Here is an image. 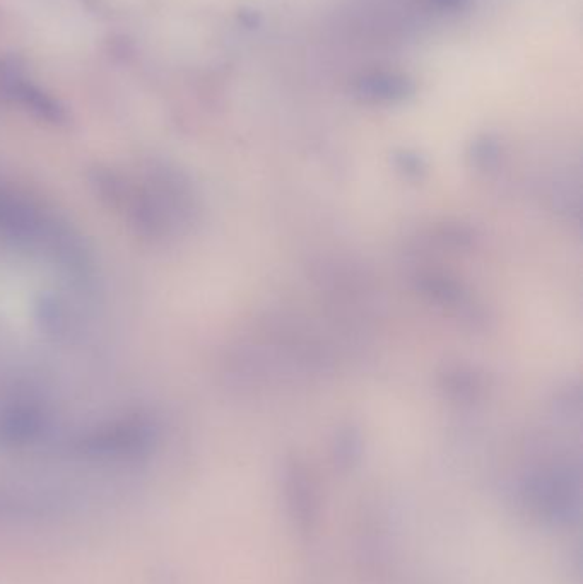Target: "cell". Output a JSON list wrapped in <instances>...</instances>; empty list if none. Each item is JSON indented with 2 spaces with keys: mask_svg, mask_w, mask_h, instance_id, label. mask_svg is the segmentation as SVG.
Returning a JSON list of instances; mask_svg holds the SVG:
<instances>
[{
  "mask_svg": "<svg viewBox=\"0 0 583 584\" xmlns=\"http://www.w3.org/2000/svg\"><path fill=\"white\" fill-rule=\"evenodd\" d=\"M194 190L189 178L168 166H153L141 176L118 173L108 209L129 222L144 240H171L194 219Z\"/></svg>",
  "mask_w": 583,
  "mask_h": 584,
  "instance_id": "obj_1",
  "label": "cell"
},
{
  "mask_svg": "<svg viewBox=\"0 0 583 584\" xmlns=\"http://www.w3.org/2000/svg\"><path fill=\"white\" fill-rule=\"evenodd\" d=\"M0 240L19 250L45 253L72 275L91 269L83 236L28 193L9 185H0Z\"/></svg>",
  "mask_w": 583,
  "mask_h": 584,
  "instance_id": "obj_2",
  "label": "cell"
},
{
  "mask_svg": "<svg viewBox=\"0 0 583 584\" xmlns=\"http://www.w3.org/2000/svg\"><path fill=\"white\" fill-rule=\"evenodd\" d=\"M153 424L141 414L125 415L96 427L86 439V446L98 453L130 455L146 450L153 441Z\"/></svg>",
  "mask_w": 583,
  "mask_h": 584,
  "instance_id": "obj_3",
  "label": "cell"
},
{
  "mask_svg": "<svg viewBox=\"0 0 583 584\" xmlns=\"http://www.w3.org/2000/svg\"><path fill=\"white\" fill-rule=\"evenodd\" d=\"M47 424V410L38 398L18 393L0 402V443H30Z\"/></svg>",
  "mask_w": 583,
  "mask_h": 584,
  "instance_id": "obj_4",
  "label": "cell"
},
{
  "mask_svg": "<svg viewBox=\"0 0 583 584\" xmlns=\"http://www.w3.org/2000/svg\"><path fill=\"white\" fill-rule=\"evenodd\" d=\"M356 93L365 100L395 103L407 100L414 93V84L397 72H371L356 82Z\"/></svg>",
  "mask_w": 583,
  "mask_h": 584,
  "instance_id": "obj_5",
  "label": "cell"
},
{
  "mask_svg": "<svg viewBox=\"0 0 583 584\" xmlns=\"http://www.w3.org/2000/svg\"><path fill=\"white\" fill-rule=\"evenodd\" d=\"M430 4L440 11H459L466 6L467 0H430Z\"/></svg>",
  "mask_w": 583,
  "mask_h": 584,
  "instance_id": "obj_6",
  "label": "cell"
}]
</instances>
